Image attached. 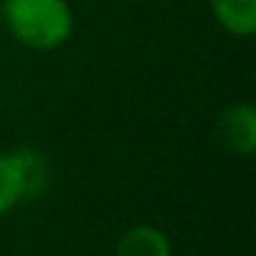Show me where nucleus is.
<instances>
[{"label":"nucleus","instance_id":"obj_1","mask_svg":"<svg viewBox=\"0 0 256 256\" xmlns=\"http://www.w3.org/2000/svg\"><path fill=\"white\" fill-rule=\"evenodd\" d=\"M3 23L16 43L30 50H56L73 36L68 0H3Z\"/></svg>","mask_w":256,"mask_h":256},{"label":"nucleus","instance_id":"obj_2","mask_svg":"<svg viewBox=\"0 0 256 256\" xmlns=\"http://www.w3.org/2000/svg\"><path fill=\"white\" fill-rule=\"evenodd\" d=\"M218 144L236 156L256 154V108L251 103H231L216 120Z\"/></svg>","mask_w":256,"mask_h":256},{"label":"nucleus","instance_id":"obj_3","mask_svg":"<svg viewBox=\"0 0 256 256\" xmlns=\"http://www.w3.org/2000/svg\"><path fill=\"white\" fill-rule=\"evenodd\" d=\"M216 23L236 36L248 38L256 33V0H208Z\"/></svg>","mask_w":256,"mask_h":256},{"label":"nucleus","instance_id":"obj_4","mask_svg":"<svg viewBox=\"0 0 256 256\" xmlns=\"http://www.w3.org/2000/svg\"><path fill=\"white\" fill-rule=\"evenodd\" d=\"M116 256H174L171 251V241L168 236L148 224L128 228L118 246H116Z\"/></svg>","mask_w":256,"mask_h":256},{"label":"nucleus","instance_id":"obj_5","mask_svg":"<svg viewBox=\"0 0 256 256\" xmlns=\"http://www.w3.org/2000/svg\"><path fill=\"white\" fill-rule=\"evenodd\" d=\"M13 161H16V168H18V176H20V188H23V201L28 198H38L46 186H48V178H50V166H48V158L36 151V148H16L10 151Z\"/></svg>","mask_w":256,"mask_h":256},{"label":"nucleus","instance_id":"obj_6","mask_svg":"<svg viewBox=\"0 0 256 256\" xmlns=\"http://www.w3.org/2000/svg\"><path fill=\"white\" fill-rule=\"evenodd\" d=\"M23 201L20 176L10 154H0V216H6Z\"/></svg>","mask_w":256,"mask_h":256},{"label":"nucleus","instance_id":"obj_7","mask_svg":"<svg viewBox=\"0 0 256 256\" xmlns=\"http://www.w3.org/2000/svg\"><path fill=\"white\" fill-rule=\"evenodd\" d=\"M0 3H3V0H0Z\"/></svg>","mask_w":256,"mask_h":256}]
</instances>
